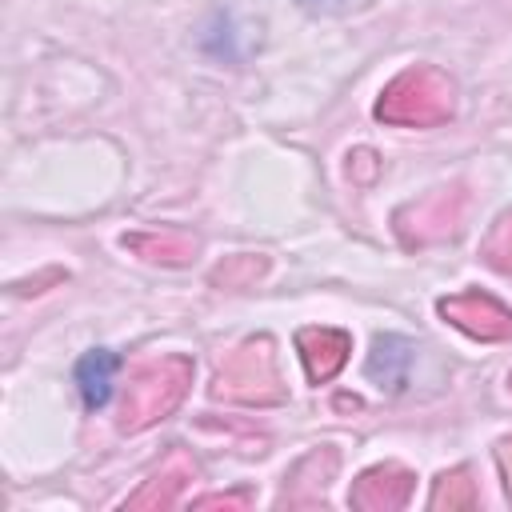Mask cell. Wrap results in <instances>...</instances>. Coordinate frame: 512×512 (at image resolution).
<instances>
[{
  "label": "cell",
  "mask_w": 512,
  "mask_h": 512,
  "mask_svg": "<svg viewBox=\"0 0 512 512\" xmlns=\"http://www.w3.org/2000/svg\"><path fill=\"white\" fill-rule=\"evenodd\" d=\"M116 368H120V360L108 348H96V352L80 356V364H76V388H80V400H84L88 412H96V408H104L112 400Z\"/></svg>",
  "instance_id": "cell-1"
}]
</instances>
